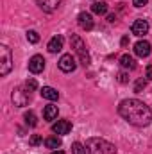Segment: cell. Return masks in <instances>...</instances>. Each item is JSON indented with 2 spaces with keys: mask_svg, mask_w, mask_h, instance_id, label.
Masks as SVG:
<instances>
[{
  "mask_svg": "<svg viewBox=\"0 0 152 154\" xmlns=\"http://www.w3.org/2000/svg\"><path fill=\"white\" fill-rule=\"evenodd\" d=\"M118 113L125 122H129V124H132L136 127H145V125H149L152 122L150 108L145 102L138 100V99H125V100H122L120 106H118Z\"/></svg>",
  "mask_w": 152,
  "mask_h": 154,
  "instance_id": "cell-1",
  "label": "cell"
},
{
  "mask_svg": "<svg viewBox=\"0 0 152 154\" xmlns=\"http://www.w3.org/2000/svg\"><path fill=\"white\" fill-rule=\"evenodd\" d=\"M86 149L90 154H116V147L104 138H90L86 140Z\"/></svg>",
  "mask_w": 152,
  "mask_h": 154,
  "instance_id": "cell-2",
  "label": "cell"
},
{
  "mask_svg": "<svg viewBox=\"0 0 152 154\" xmlns=\"http://www.w3.org/2000/svg\"><path fill=\"white\" fill-rule=\"evenodd\" d=\"M70 43H72V48L75 50V54L79 56V61H81V65H82V66H90L91 59H90V54H88V50H86V45H84V41L79 38L77 34H72Z\"/></svg>",
  "mask_w": 152,
  "mask_h": 154,
  "instance_id": "cell-3",
  "label": "cell"
},
{
  "mask_svg": "<svg viewBox=\"0 0 152 154\" xmlns=\"http://www.w3.org/2000/svg\"><path fill=\"white\" fill-rule=\"evenodd\" d=\"M13 68V56L7 45H0V75H7Z\"/></svg>",
  "mask_w": 152,
  "mask_h": 154,
  "instance_id": "cell-4",
  "label": "cell"
},
{
  "mask_svg": "<svg viewBox=\"0 0 152 154\" xmlns=\"http://www.w3.org/2000/svg\"><path fill=\"white\" fill-rule=\"evenodd\" d=\"M11 99H13L14 106H18V108L27 106V104H29V100H31V91H29L25 86H23V88H16V90L13 91Z\"/></svg>",
  "mask_w": 152,
  "mask_h": 154,
  "instance_id": "cell-5",
  "label": "cell"
},
{
  "mask_svg": "<svg viewBox=\"0 0 152 154\" xmlns=\"http://www.w3.org/2000/svg\"><path fill=\"white\" fill-rule=\"evenodd\" d=\"M59 68H61L63 72H66V74L74 72V70L77 68L75 57H74L72 54H65V56H61V59H59Z\"/></svg>",
  "mask_w": 152,
  "mask_h": 154,
  "instance_id": "cell-6",
  "label": "cell"
},
{
  "mask_svg": "<svg viewBox=\"0 0 152 154\" xmlns=\"http://www.w3.org/2000/svg\"><path fill=\"white\" fill-rule=\"evenodd\" d=\"M131 32H132L134 36H138V38L145 36V34L149 32V23H147V20H141V18L134 20L132 25H131Z\"/></svg>",
  "mask_w": 152,
  "mask_h": 154,
  "instance_id": "cell-7",
  "label": "cell"
},
{
  "mask_svg": "<svg viewBox=\"0 0 152 154\" xmlns=\"http://www.w3.org/2000/svg\"><path fill=\"white\" fill-rule=\"evenodd\" d=\"M43 68H45V59H43V56H32V57L29 59V70H31L32 74L43 72Z\"/></svg>",
  "mask_w": 152,
  "mask_h": 154,
  "instance_id": "cell-8",
  "label": "cell"
},
{
  "mask_svg": "<svg viewBox=\"0 0 152 154\" xmlns=\"http://www.w3.org/2000/svg\"><path fill=\"white\" fill-rule=\"evenodd\" d=\"M52 131L56 134H68L72 131V122L70 120H57L54 125H52Z\"/></svg>",
  "mask_w": 152,
  "mask_h": 154,
  "instance_id": "cell-9",
  "label": "cell"
},
{
  "mask_svg": "<svg viewBox=\"0 0 152 154\" xmlns=\"http://www.w3.org/2000/svg\"><path fill=\"white\" fill-rule=\"evenodd\" d=\"M77 22H79V27L84 29V31H91L93 29V16L90 13H81L77 16Z\"/></svg>",
  "mask_w": 152,
  "mask_h": 154,
  "instance_id": "cell-10",
  "label": "cell"
},
{
  "mask_svg": "<svg viewBox=\"0 0 152 154\" xmlns=\"http://www.w3.org/2000/svg\"><path fill=\"white\" fill-rule=\"evenodd\" d=\"M134 54L138 57H147L150 54V43L149 41H138L134 45Z\"/></svg>",
  "mask_w": 152,
  "mask_h": 154,
  "instance_id": "cell-11",
  "label": "cell"
},
{
  "mask_svg": "<svg viewBox=\"0 0 152 154\" xmlns=\"http://www.w3.org/2000/svg\"><path fill=\"white\" fill-rule=\"evenodd\" d=\"M61 0H38L39 9H43L45 13H54L57 7H59Z\"/></svg>",
  "mask_w": 152,
  "mask_h": 154,
  "instance_id": "cell-12",
  "label": "cell"
},
{
  "mask_svg": "<svg viewBox=\"0 0 152 154\" xmlns=\"http://www.w3.org/2000/svg\"><path fill=\"white\" fill-rule=\"evenodd\" d=\"M63 43H65V39L63 36H54V38L48 41V52H52V54H56V52H61V48H63Z\"/></svg>",
  "mask_w": 152,
  "mask_h": 154,
  "instance_id": "cell-13",
  "label": "cell"
},
{
  "mask_svg": "<svg viewBox=\"0 0 152 154\" xmlns=\"http://www.w3.org/2000/svg\"><path fill=\"white\" fill-rule=\"evenodd\" d=\"M39 93H41V97L47 99V100H57V97H59L57 90H54V88H50V86H43Z\"/></svg>",
  "mask_w": 152,
  "mask_h": 154,
  "instance_id": "cell-14",
  "label": "cell"
},
{
  "mask_svg": "<svg viewBox=\"0 0 152 154\" xmlns=\"http://www.w3.org/2000/svg\"><path fill=\"white\" fill-rule=\"evenodd\" d=\"M57 106H54V104H48V106H45V109H43V116H45V120H56L57 118Z\"/></svg>",
  "mask_w": 152,
  "mask_h": 154,
  "instance_id": "cell-15",
  "label": "cell"
},
{
  "mask_svg": "<svg viewBox=\"0 0 152 154\" xmlns=\"http://www.w3.org/2000/svg\"><path fill=\"white\" fill-rule=\"evenodd\" d=\"M120 65H122V68H129V70H132V68L136 66L134 57H132V56H129V54H123V56L120 57Z\"/></svg>",
  "mask_w": 152,
  "mask_h": 154,
  "instance_id": "cell-16",
  "label": "cell"
},
{
  "mask_svg": "<svg viewBox=\"0 0 152 154\" xmlns=\"http://www.w3.org/2000/svg\"><path fill=\"white\" fill-rule=\"evenodd\" d=\"M91 11H93L95 14H106V13H108V4L102 2V0H99V2H95V4L91 5Z\"/></svg>",
  "mask_w": 152,
  "mask_h": 154,
  "instance_id": "cell-17",
  "label": "cell"
},
{
  "mask_svg": "<svg viewBox=\"0 0 152 154\" xmlns=\"http://www.w3.org/2000/svg\"><path fill=\"white\" fill-rule=\"evenodd\" d=\"M45 145H47L48 149H57V147H61V138H57V136H50V138L45 140Z\"/></svg>",
  "mask_w": 152,
  "mask_h": 154,
  "instance_id": "cell-18",
  "label": "cell"
},
{
  "mask_svg": "<svg viewBox=\"0 0 152 154\" xmlns=\"http://www.w3.org/2000/svg\"><path fill=\"white\" fill-rule=\"evenodd\" d=\"M23 120H25V124L31 125V127H34V125L38 124V118H36V115H34V111H27V113L23 115Z\"/></svg>",
  "mask_w": 152,
  "mask_h": 154,
  "instance_id": "cell-19",
  "label": "cell"
},
{
  "mask_svg": "<svg viewBox=\"0 0 152 154\" xmlns=\"http://www.w3.org/2000/svg\"><path fill=\"white\" fill-rule=\"evenodd\" d=\"M72 154H90V152H88L86 145H82V143L75 142V143L72 145Z\"/></svg>",
  "mask_w": 152,
  "mask_h": 154,
  "instance_id": "cell-20",
  "label": "cell"
},
{
  "mask_svg": "<svg viewBox=\"0 0 152 154\" xmlns=\"http://www.w3.org/2000/svg\"><path fill=\"white\" fill-rule=\"evenodd\" d=\"M27 39H29V43H38L39 34L36 32V31H27Z\"/></svg>",
  "mask_w": 152,
  "mask_h": 154,
  "instance_id": "cell-21",
  "label": "cell"
},
{
  "mask_svg": "<svg viewBox=\"0 0 152 154\" xmlns=\"http://www.w3.org/2000/svg\"><path fill=\"white\" fill-rule=\"evenodd\" d=\"M25 88H27L29 91H34V90L38 88V82H36L34 79H27V81H25Z\"/></svg>",
  "mask_w": 152,
  "mask_h": 154,
  "instance_id": "cell-22",
  "label": "cell"
},
{
  "mask_svg": "<svg viewBox=\"0 0 152 154\" xmlns=\"http://www.w3.org/2000/svg\"><path fill=\"white\" fill-rule=\"evenodd\" d=\"M145 84H147V81H145V79H140V81L136 82V86H134V91H138V93H140V91L145 88Z\"/></svg>",
  "mask_w": 152,
  "mask_h": 154,
  "instance_id": "cell-23",
  "label": "cell"
},
{
  "mask_svg": "<svg viewBox=\"0 0 152 154\" xmlns=\"http://www.w3.org/2000/svg\"><path fill=\"white\" fill-rule=\"evenodd\" d=\"M29 143H31V145H39V143H41V136H39V134H32L31 140H29Z\"/></svg>",
  "mask_w": 152,
  "mask_h": 154,
  "instance_id": "cell-24",
  "label": "cell"
},
{
  "mask_svg": "<svg viewBox=\"0 0 152 154\" xmlns=\"http://www.w3.org/2000/svg\"><path fill=\"white\" fill-rule=\"evenodd\" d=\"M147 2L149 0H132V5L134 7H143V5H147Z\"/></svg>",
  "mask_w": 152,
  "mask_h": 154,
  "instance_id": "cell-25",
  "label": "cell"
},
{
  "mask_svg": "<svg viewBox=\"0 0 152 154\" xmlns=\"http://www.w3.org/2000/svg\"><path fill=\"white\" fill-rule=\"evenodd\" d=\"M118 81H120L122 84H125V82L129 81V77H127V74H123V72H120V74H118Z\"/></svg>",
  "mask_w": 152,
  "mask_h": 154,
  "instance_id": "cell-26",
  "label": "cell"
},
{
  "mask_svg": "<svg viewBox=\"0 0 152 154\" xmlns=\"http://www.w3.org/2000/svg\"><path fill=\"white\" fill-rule=\"evenodd\" d=\"M147 79H150L152 81V65L150 66H147Z\"/></svg>",
  "mask_w": 152,
  "mask_h": 154,
  "instance_id": "cell-27",
  "label": "cell"
},
{
  "mask_svg": "<svg viewBox=\"0 0 152 154\" xmlns=\"http://www.w3.org/2000/svg\"><path fill=\"white\" fill-rule=\"evenodd\" d=\"M108 20H109V22H111V23H113L114 20H116V16H114V14H111V16H109V18H108Z\"/></svg>",
  "mask_w": 152,
  "mask_h": 154,
  "instance_id": "cell-28",
  "label": "cell"
},
{
  "mask_svg": "<svg viewBox=\"0 0 152 154\" xmlns=\"http://www.w3.org/2000/svg\"><path fill=\"white\" fill-rule=\"evenodd\" d=\"M52 154H65V152H63V151H54Z\"/></svg>",
  "mask_w": 152,
  "mask_h": 154,
  "instance_id": "cell-29",
  "label": "cell"
},
{
  "mask_svg": "<svg viewBox=\"0 0 152 154\" xmlns=\"http://www.w3.org/2000/svg\"><path fill=\"white\" fill-rule=\"evenodd\" d=\"M95 2H99V0H95Z\"/></svg>",
  "mask_w": 152,
  "mask_h": 154,
  "instance_id": "cell-30",
  "label": "cell"
}]
</instances>
